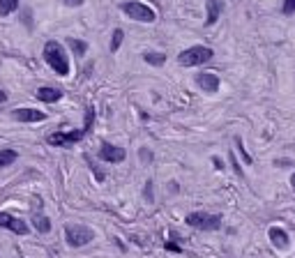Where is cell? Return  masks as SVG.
Masks as SVG:
<instances>
[{
	"instance_id": "cell-1",
	"label": "cell",
	"mask_w": 295,
	"mask_h": 258,
	"mask_svg": "<svg viewBox=\"0 0 295 258\" xmlns=\"http://www.w3.org/2000/svg\"><path fill=\"white\" fill-rule=\"evenodd\" d=\"M92 120H95V109H88L86 111V124H83V129H74V132H55V134H49L46 136V143L53 147H69L74 145V143L83 141V138L88 136V132H90L92 127Z\"/></svg>"
},
{
	"instance_id": "cell-2",
	"label": "cell",
	"mask_w": 295,
	"mask_h": 258,
	"mask_svg": "<svg viewBox=\"0 0 295 258\" xmlns=\"http://www.w3.org/2000/svg\"><path fill=\"white\" fill-rule=\"evenodd\" d=\"M44 60L55 74H60V76H67L69 74V60H67V53H65L60 41H55V39L46 41L44 44Z\"/></svg>"
},
{
	"instance_id": "cell-3",
	"label": "cell",
	"mask_w": 295,
	"mask_h": 258,
	"mask_svg": "<svg viewBox=\"0 0 295 258\" xmlns=\"http://www.w3.org/2000/svg\"><path fill=\"white\" fill-rule=\"evenodd\" d=\"M212 55H215V51L207 49V46H189V49L180 51L178 55V62L182 64V67H198V64H205L212 60Z\"/></svg>"
},
{
	"instance_id": "cell-4",
	"label": "cell",
	"mask_w": 295,
	"mask_h": 258,
	"mask_svg": "<svg viewBox=\"0 0 295 258\" xmlns=\"http://www.w3.org/2000/svg\"><path fill=\"white\" fill-rule=\"evenodd\" d=\"M65 238H67L69 247H86L95 240V233H92L90 226L83 224H67L65 226Z\"/></svg>"
},
{
	"instance_id": "cell-5",
	"label": "cell",
	"mask_w": 295,
	"mask_h": 258,
	"mask_svg": "<svg viewBox=\"0 0 295 258\" xmlns=\"http://www.w3.org/2000/svg\"><path fill=\"white\" fill-rule=\"evenodd\" d=\"M120 9H122L132 21H141V23L157 21L155 9L148 7V5H143V3H138V0H127V3H122V7H120Z\"/></svg>"
},
{
	"instance_id": "cell-6",
	"label": "cell",
	"mask_w": 295,
	"mask_h": 258,
	"mask_svg": "<svg viewBox=\"0 0 295 258\" xmlns=\"http://www.w3.org/2000/svg\"><path fill=\"white\" fill-rule=\"evenodd\" d=\"M187 221L192 228L198 230H219L221 228V214H210V212H189Z\"/></svg>"
},
{
	"instance_id": "cell-7",
	"label": "cell",
	"mask_w": 295,
	"mask_h": 258,
	"mask_svg": "<svg viewBox=\"0 0 295 258\" xmlns=\"http://www.w3.org/2000/svg\"><path fill=\"white\" fill-rule=\"evenodd\" d=\"M99 157H101V161H109V164H120V161H124L127 152H124V147H118V145H113V143H101Z\"/></svg>"
},
{
	"instance_id": "cell-8",
	"label": "cell",
	"mask_w": 295,
	"mask_h": 258,
	"mask_svg": "<svg viewBox=\"0 0 295 258\" xmlns=\"http://www.w3.org/2000/svg\"><path fill=\"white\" fill-rule=\"evenodd\" d=\"M0 228H7L16 235H26L28 233V224L18 217L9 214V212H0Z\"/></svg>"
},
{
	"instance_id": "cell-9",
	"label": "cell",
	"mask_w": 295,
	"mask_h": 258,
	"mask_svg": "<svg viewBox=\"0 0 295 258\" xmlns=\"http://www.w3.org/2000/svg\"><path fill=\"white\" fill-rule=\"evenodd\" d=\"M196 85L201 88L203 92L212 95V92L219 90V76L212 72H201V74H196Z\"/></svg>"
},
{
	"instance_id": "cell-10",
	"label": "cell",
	"mask_w": 295,
	"mask_h": 258,
	"mask_svg": "<svg viewBox=\"0 0 295 258\" xmlns=\"http://www.w3.org/2000/svg\"><path fill=\"white\" fill-rule=\"evenodd\" d=\"M12 118L18 122H41V120H46V113L37 109H14Z\"/></svg>"
},
{
	"instance_id": "cell-11",
	"label": "cell",
	"mask_w": 295,
	"mask_h": 258,
	"mask_svg": "<svg viewBox=\"0 0 295 258\" xmlns=\"http://www.w3.org/2000/svg\"><path fill=\"white\" fill-rule=\"evenodd\" d=\"M267 238L272 240V244H275L277 249H288L290 247V238H288V233H286L281 226H270V230H267Z\"/></svg>"
},
{
	"instance_id": "cell-12",
	"label": "cell",
	"mask_w": 295,
	"mask_h": 258,
	"mask_svg": "<svg viewBox=\"0 0 295 258\" xmlns=\"http://www.w3.org/2000/svg\"><path fill=\"white\" fill-rule=\"evenodd\" d=\"M221 9H224V0H205V26L219 21Z\"/></svg>"
},
{
	"instance_id": "cell-13",
	"label": "cell",
	"mask_w": 295,
	"mask_h": 258,
	"mask_svg": "<svg viewBox=\"0 0 295 258\" xmlns=\"http://www.w3.org/2000/svg\"><path fill=\"white\" fill-rule=\"evenodd\" d=\"M37 99L39 101H46V104H53V101H60L62 99V92L58 88H51V85H41L37 90Z\"/></svg>"
},
{
	"instance_id": "cell-14",
	"label": "cell",
	"mask_w": 295,
	"mask_h": 258,
	"mask_svg": "<svg viewBox=\"0 0 295 258\" xmlns=\"http://www.w3.org/2000/svg\"><path fill=\"white\" fill-rule=\"evenodd\" d=\"M30 221H32V226H35V228L39 230V233H49V230H51V221H49V217L39 214V212H35Z\"/></svg>"
},
{
	"instance_id": "cell-15",
	"label": "cell",
	"mask_w": 295,
	"mask_h": 258,
	"mask_svg": "<svg viewBox=\"0 0 295 258\" xmlns=\"http://www.w3.org/2000/svg\"><path fill=\"white\" fill-rule=\"evenodd\" d=\"M143 60H145L148 64H152V67H161V64L166 62V55H164V53H152V51H148V53H143Z\"/></svg>"
},
{
	"instance_id": "cell-16",
	"label": "cell",
	"mask_w": 295,
	"mask_h": 258,
	"mask_svg": "<svg viewBox=\"0 0 295 258\" xmlns=\"http://www.w3.org/2000/svg\"><path fill=\"white\" fill-rule=\"evenodd\" d=\"M18 159V152L16 150H0V168H5V166H9V164H14V161Z\"/></svg>"
},
{
	"instance_id": "cell-17",
	"label": "cell",
	"mask_w": 295,
	"mask_h": 258,
	"mask_svg": "<svg viewBox=\"0 0 295 258\" xmlns=\"http://www.w3.org/2000/svg\"><path fill=\"white\" fill-rule=\"evenodd\" d=\"M18 9V0H0V16H9Z\"/></svg>"
},
{
	"instance_id": "cell-18",
	"label": "cell",
	"mask_w": 295,
	"mask_h": 258,
	"mask_svg": "<svg viewBox=\"0 0 295 258\" xmlns=\"http://www.w3.org/2000/svg\"><path fill=\"white\" fill-rule=\"evenodd\" d=\"M67 44L72 46L74 55H83V53H86V51H88V44H86V41H81V39H74V37H72V39H67Z\"/></svg>"
},
{
	"instance_id": "cell-19",
	"label": "cell",
	"mask_w": 295,
	"mask_h": 258,
	"mask_svg": "<svg viewBox=\"0 0 295 258\" xmlns=\"http://www.w3.org/2000/svg\"><path fill=\"white\" fill-rule=\"evenodd\" d=\"M122 39H124V32L120 30V28H115V30H113V37H111V51H113V53L120 49V44H122Z\"/></svg>"
},
{
	"instance_id": "cell-20",
	"label": "cell",
	"mask_w": 295,
	"mask_h": 258,
	"mask_svg": "<svg viewBox=\"0 0 295 258\" xmlns=\"http://www.w3.org/2000/svg\"><path fill=\"white\" fill-rule=\"evenodd\" d=\"M235 150H238L240 152V155H242V159H244V164H247V166H251V157H249V152L247 150H244V147H242V141H240V138H235Z\"/></svg>"
},
{
	"instance_id": "cell-21",
	"label": "cell",
	"mask_w": 295,
	"mask_h": 258,
	"mask_svg": "<svg viewBox=\"0 0 295 258\" xmlns=\"http://www.w3.org/2000/svg\"><path fill=\"white\" fill-rule=\"evenodd\" d=\"M281 12H284V14H295V0H284Z\"/></svg>"
},
{
	"instance_id": "cell-22",
	"label": "cell",
	"mask_w": 295,
	"mask_h": 258,
	"mask_svg": "<svg viewBox=\"0 0 295 258\" xmlns=\"http://www.w3.org/2000/svg\"><path fill=\"white\" fill-rule=\"evenodd\" d=\"M230 166H233V168H235V173H238V175H242V168H240V166H238V161H235L233 150H230Z\"/></svg>"
},
{
	"instance_id": "cell-23",
	"label": "cell",
	"mask_w": 295,
	"mask_h": 258,
	"mask_svg": "<svg viewBox=\"0 0 295 258\" xmlns=\"http://www.w3.org/2000/svg\"><path fill=\"white\" fill-rule=\"evenodd\" d=\"M65 5H67V7H81L83 3H86V0H62Z\"/></svg>"
},
{
	"instance_id": "cell-24",
	"label": "cell",
	"mask_w": 295,
	"mask_h": 258,
	"mask_svg": "<svg viewBox=\"0 0 295 258\" xmlns=\"http://www.w3.org/2000/svg\"><path fill=\"white\" fill-rule=\"evenodd\" d=\"M166 249H168V251H175V253L182 251V249H180V244H173V242H166Z\"/></svg>"
},
{
	"instance_id": "cell-25",
	"label": "cell",
	"mask_w": 295,
	"mask_h": 258,
	"mask_svg": "<svg viewBox=\"0 0 295 258\" xmlns=\"http://www.w3.org/2000/svg\"><path fill=\"white\" fill-rule=\"evenodd\" d=\"M145 198L148 201L152 198V182H145Z\"/></svg>"
},
{
	"instance_id": "cell-26",
	"label": "cell",
	"mask_w": 295,
	"mask_h": 258,
	"mask_svg": "<svg viewBox=\"0 0 295 258\" xmlns=\"http://www.w3.org/2000/svg\"><path fill=\"white\" fill-rule=\"evenodd\" d=\"M212 161H215V166H217V168H224V164H221V159H219V157H215V159H212Z\"/></svg>"
},
{
	"instance_id": "cell-27",
	"label": "cell",
	"mask_w": 295,
	"mask_h": 258,
	"mask_svg": "<svg viewBox=\"0 0 295 258\" xmlns=\"http://www.w3.org/2000/svg\"><path fill=\"white\" fill-rule=\"evenodd\" d=\"M3 101H7V92L0 90V104H3Z\"/></svg>"
},
{
	"instance_id": "cell-28",
	"label": "cell",
	"mask_w": 295,
	"mask_h": 258,
	"mask_svg": "<svg viewBox=\"0 0 295 258\" xmlns=\"http://www.w3.org/2000/svg\"><path fill=\"white\" fill-rule=\"evenodd\" d=\"M290 187H293V191H295V173L290 175Z\"/></svg>"
}]
</instances>
